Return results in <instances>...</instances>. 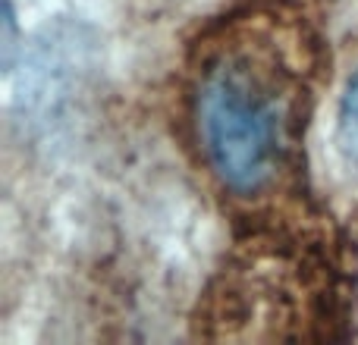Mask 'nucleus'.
<instances>
[{"label":"nucleus","instance_id":"obj_3","mask_svg":"<svg viewBox=\"0 0 358 345\" xmlns=\"http://www.w3.org/2000/svg\"><path fill=\"white\" fill-rule=\"evenodd\" d=\"M340 138L346 154L358 161V73L349 79L343 104H340Z\"/></svg>","mask_w":358,"mask_h":345},{"label":"nucleus","instance_id":"obj_1","mask_svg":"<svg viewBox=\"0 0 358 345\" xmlns=\"http://www.w3.org/2000/svg\"><path fill=\"white\" fill-rule=\"evenodd\" d=\"M315 41L273 13L233 19L201 50L192 117L227 191L255 198L292 172L315 82Z\"/></svg>","mask_w":358,"mask_h":345},{"label":"nucleus","instance_id":"obj_2","mask_svg":"<svg viewBox=\"0 0 358 345\" xmlns=\"http://www.w3.org/2000/svg\"><path fill=\"white\" fill-rule=\"evenodd\" d=\"M346 317L336 248L315 229L264 226L233 251L201 308L210 339H330Z\"/></svg>","mask_w":358,"mask_h":345}]
</instances>
